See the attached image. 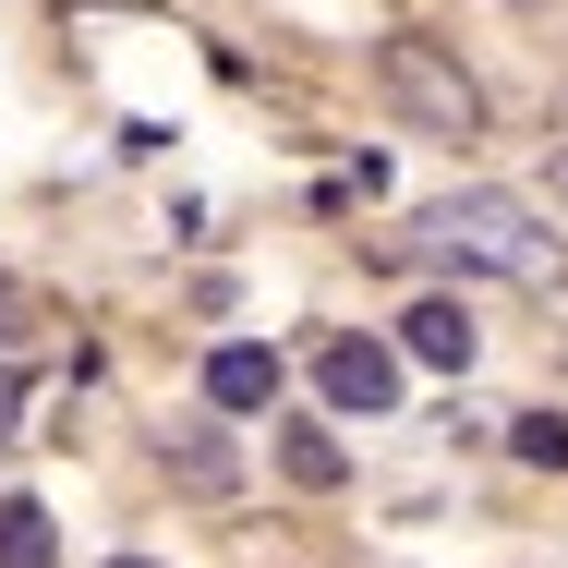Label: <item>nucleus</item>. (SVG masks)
<instances>
[{
	"mask_svg": "<svg viewBox=\"0 0 568 568\" xmlns=\"http://www.w3.org/2000/svg\"><path fill=\"white\" fill-rule=\"evenodd\" d=\"M375 85H387V110L412 121V133H436V145H471L484 133V85L459 73V49H436V37H375Z\"/></svg>",
	"mask_w": 568,
	"mask_h": 568,
	"instance_id": "obj_2",
	"label": "nucleus"
},
{
	"mask_svg": "<svg viewBox=\"0 0 568 568\" xmlns=\"http://www.w3.org/2000/svg\"><path fill=\"white\" fill-rule=\"evenodd\" d=\"M557 194H568V145H557Z\"/></svg>",
	"mask_w": 568,
	"mask_h": 568,
	"instance_id": "obj_12",
	"label": "nucleus"
},
{
	"mask_svg": "<svg viewBox=\"0 0 568 568\" xmlns=\"http://www.w3.org/2000/svg\"><path fill=\"white\" fill-rule=\"evenodd\" d=\"M0 568H61V532L37 496H0Z\"/></svg>",
	"mask_w": 568,
	"mask_h": 568,
	"instance_id": "obj_7",
	"label": "nucleus"
},
{
	"mask_svg": "<svg viewBox=\"0 0 568 568\" xmlns=\"http://www.w3.org/2000/svg\"><path fill=\"white\" fill-rule=\"evenodd\" d=\"M508 448L532 459V471H568V412H520V424H508Z\"/></svg>",
	"mask_w": 568,
	"mask_h": 568,
	"instance_id": "obj_9",
	"label": "nucleus"
},
{
	"mask_svg": "<svg viewBox=\"0 0 568 568\" xmlns=\"http://www.w3.org/2000/svg\"><path fill=\"white\" fill-rule=\"evenodd\" d=\"M399 351H412V363H436V375H471L484 327H471V303H448V291H436V303H412V315H399Z\"/></svg>",
	"mask_w": 568,
	"mask_h": 568,
	"instance_id": "obj_5",
	"label": "nucleus"
},
{
	"mask_svg": "<svg viewBox=\"0 0 568 568\" xmlns=\"http://www.w3.org/2000/svg\"><path fill=\"white\" fill-rule=\"evenodd\" d=\"M424 242H436V254H459V266H496V278H520V291H545V278L568 266V242L532 219L520 194H448V206L424 219Z\"/></svg>",
	"mask_w": 568,
	"mask_h": 568,
	"instance_id": "obj_1",
	"label": "nucleus"
},
{
	"mask_svg": "<svg viewBox=\"0 0 568 568\" xmlns=\"http://www.w3.org/2000/svg\"><path fill=\"white\" fill-rule=\"evenodd\" d=\"M278 471H291V484H339L351 459H339V436H327V424H291V436H278Z\"/></svg>",
	"mask_w": 568,
	"mask_h": 568,
	"instance_id": "obj_8",
	"label": "nucleus"
},
{
	"mask_svg": "<svg viewBox=\"0 0 568 568\" xmlns=\"http://www.w3.org/2000/svg\"><path fill=\"white\" fill-rule=\"evenodd\" d=\"M158 459H170V484H194V496H230V436H219V424H182V436H158Z\"/></svg>",
	"mask_w": 568,
	"mask_h": 568,
	"instance_id": "obj_6",
	"label": "nucleus"
},
{
	"mask_svg": "<svg viewBox=\"0 0 568 568\" xmlns=\"http://www.w3.org/2000/svg\"><path fill=\"white\" fill-rule=\"evenodd\" d=\"M206 412H278V351L266 339H219L206 351Z\"/></svg>",
	"mask_w": 568,
	"mask_h": 568,
	"instance_id": "obj_4",
	"label": "nucleus"
},
{
	"mask_svg": "<svg viewBox=\"0 0 568 568\" xmlns=\"http://www.w3.org/2000/svg\"><path fill=\"white\" fill-rule=\"evenodd\" d=\"M24 339H37V291L0 266V351H24Z\"/></svg>",
	"mask_w": 568,
	"mask_h": 568,
	"instance_id": "obj_10",
	"label": "nucleus"
},
{
	"mask_svg": "<svg viewBox=\"0 0 568 568\" xmlns=\"http://www.w3.org/2000/svg\"><path fill=\"white\" fill-rule=\"evenodd\" d=\"M399 363L412 351H387V339H327L315 351V387H327L339 424H375V412H399Z\"/></svg>",
	"mask_w": 568,
	"mask_h": 568,
	"instance_id": "obj_3",
	"label": "nucleus"
},
{
	"mask_svg": "<svg viewBox=\"0 0 568 568\" xmlns=\"http://www.w3.org/2000/svg\"><path fill=\"white\" fill-rule=\"evenodd\" d=\"M110 568H158V557H110Z\"/></svg>",
	"mask_w": 568,
	"mask_h": 568,
	"instance_id": "obj_13",
	"label": "nucleus"
},
{
	"mask_svg": "<svg viewBox=\"0 0 568 568\" xmlns=\"http://www.w3.org/2000/svg\"><path fill=\"white\" fill-rule=\"evenodd\" d=\"M12 399H24V387H12V375H0V436H12Z\"/></svg>",
	"mask_w": 568,
	"mask_h": 568,
	"instance_id": "obj_11",
	"label": "nucleus"
}]
</instances>
